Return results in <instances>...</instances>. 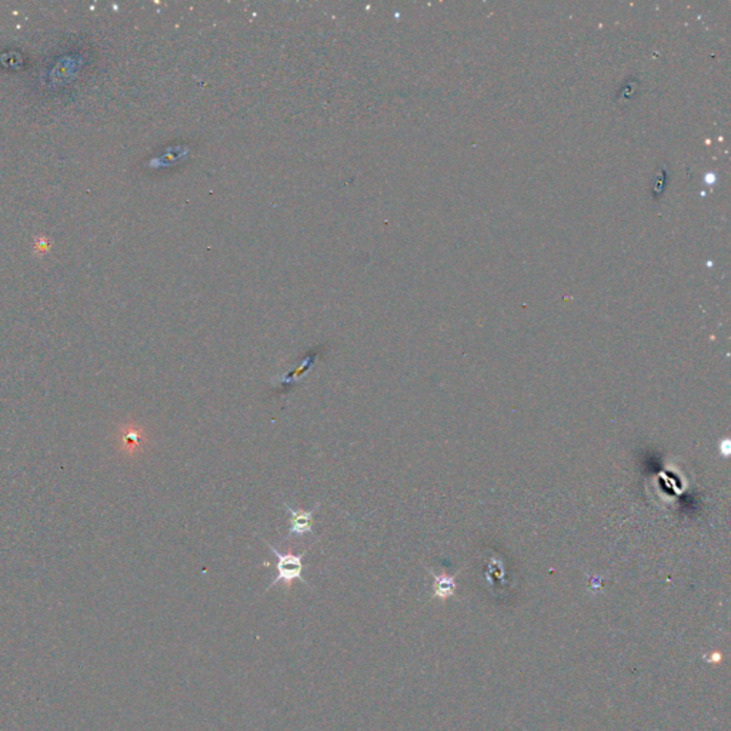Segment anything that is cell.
<instances>
[{
    "instance_id": "6da1fadb",
    "label": "cell",
    "mask_w": 731,
    "mask_h": 731,
    "mask_svg": "<svg viewBox=\"0 0 731 731\" xmlns=\"http://www.w3.org/2000/svg\"><path fill=\"white\" fill-rule=\"evenodd\" d=\"M264 544L270 548L271 553L276 556L278 559V563H276V570H278V576L276 578L273 580V583L267 587L271 588L279 583H283L286 587H290L293 581H300L303 584H309L307 580L303 577V570H304V564H303V559L307 553V548L306 550H303V553L300 555H293L292 552L289 553H280L276 547H273L271 544H269L267 541H264Z\"/></svg>"
},
{
    "instance_id": "7a4b0ae2",
    "label": "cell",
    "mask_w": 731,
    "mask_h": 731,
    "mask_svg": "<svg viewBox=\"0 0 731 731\" xmlns=\"http://www.w3.org/2000/svg\"><path fill=\"white\" fill-rule=\"evenodd\" d=\"M285 507L287 513L290 515V529L287 536L283 538V541L300 538L306 534H313V516L318 510L320 503L314 506V509L303 510V509H293L287 503H285Z\"/></svg>"
},
{
    "instance_id": "3957f363",
    "label": "cell",
    "mask_w": 731,
    "mask_h": 731,
    "mask_svg": "<svg viewBox=\"0 0 731 731\" xmlns=\"http://www.w3.org/2000/svg\"><path fill=\"white\" fill-rule=\"evenodd\" d=\"M453 588H454L453 578L446 577V576H434V596L436 597H440V599L448 597L453 593Z\"/></svg>"
}]
</instances>
